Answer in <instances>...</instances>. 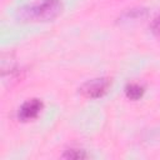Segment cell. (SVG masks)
<instances>
[{
    "label": "cell",
    "mask_w": 160,
    "mask_h": 160,
    "mask_svg": "<svg viewBox=\"0 0 160 160\" xmlns=\"http://www.w3.org/2000/svg\"><path fill=\"white\" fill-rule=\"evenodd\" d=\"M61 10H62V4L60 0H42L40 2L20 8L16 12V16L20 21H25V22L50 21L58 18Z\"/></svg>",
    "instance_id": "cell-1"
},
{
    "label": "cell",
    "mask_w": 160,
    "mask_h": 160,
    "mask_svg": "<svg viewBox=\"0 0 160 160\" xmlns=\"http://www.w3.org/2000/svg\"><path fill=\"white\" fill-rule=\"evenodd\" d=\"M110 85H111V79L101 76V78H94L85 81L79 90L85 98L98 99L104 96L109 91Z\"/></svg>",
    "instance_id": "cell-2"
},
{
    "label": "cell",
    "mask_w": 160,
    "mask_h": 160,
    "mask_svg": "<svg viewBox=\"0 0 160 160\" xmlns=\"http://www.w3.org/2000/svg\"><path fill=\"white\" fill-rule=\"evenodd\" d=\"M42 101L40 99H30L28 101H25L18 111V118L21 121H30L35 118H38V115L40 114V111L42 110Z\"/></svg>",
    "instance_id": "cell-3"
},
{
    "label": "cell",
    "mask_w": 160,
    "mask_h": 160,
    "mask_svg": "<svg viewBox=\"0 0 160 160\" xmlns=\"http://www.w3.org/2000/svg\"><path fill=\"white\" fill-rule=\"evenodd\" d=\"M144 94H145V89L140 84L132 82V84H128L125 86V95L130 100H134V101L140 100L144 96Z\"/></svg>",
    "instance_id": "cell-4"
},
{
    "label": "cell",
    "mask_w": 160,
    "mask_h": 160,
    "mask_svg": "<svg viewBox=\"0 0 160 160\" xmlns=\"http://www.w3.org/2000/svg\"><path fill=\"white\" fill-rule=\"evenodd\" d=\"M89 155L85 152V150L80 149H69L62 154V158L71 159V160H79V159H86Z\"/></svg>",
    "instance_id": "cell-5"
},
{
    "label": "cell",
    "mask_w": 160,
    "mask_h": 160,
    "mask_svg": "<svg viewBox=\"0 0 160 160\" xmlns=\"http://www.w3.org/2000/svg\"><path fill=\"white\" fill-rule=\"evenodd\" d=\"M151 31L160 39V18H158L156 20L152 21V24H151Z\"/></svg>",
    "instance_id": "cell-6"
}]
</instances>
